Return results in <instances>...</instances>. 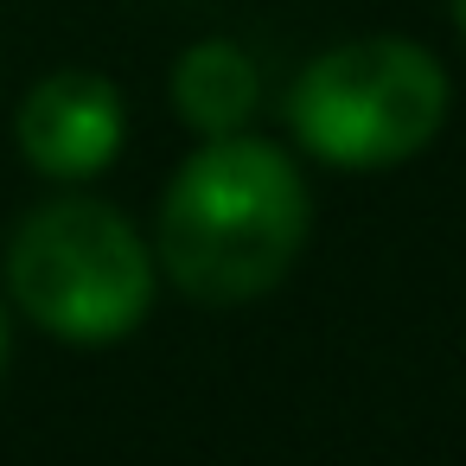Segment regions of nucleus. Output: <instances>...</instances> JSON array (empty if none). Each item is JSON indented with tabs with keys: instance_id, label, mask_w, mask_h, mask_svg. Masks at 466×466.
Instances as JSON below:
<instances>
[{
	"instance_id": "nucleus-2",
	"label": "nucleus",
	"mask_w": 466,
	"mask_h": 466,
	"mask_svg": "<svg viewBox=\"0 0 466 466\" xmlns=\"http://www.w3.org/2000/svg\"><path fill=\"white\" fill-rule=\"evenodd\" d=\"M7 300L65 345H116L154 307V243L90 192L46 198L7 237Z\"/></svg>"
},
{
	"instance_id": "nucleus-6",
	"label": "nucleus",
	"mask_w": 466,
	"mask_h": 466,
	"mask_svg": "<svg viewBox=\"0 0 466 466\" xmlns=\"http://www.w3.org/2000/svg\"><path fill=\"white\" fill-rule=\"evenodd\" d=\"M7 345H14V332H7V300H0V370H7Z\"/></svg>"
},
{
	"instance_id": "nucleus-5",
	"label": "nucleus",
	"mask_w": 466,
	"mask_h": 466,
	"mask_svg": "<svg viewBox=\"0 0 466 466\" xmlns=\"http://www.w3.org/2000/svg\"><path fill=\"white\" fill-rule=\"evenodd\" d=\"M262 103V71L237 39H192L173 65V109L198 141L249 135V116Z\"/></svg>"
},
{
	"instance_id": "nucleus-4",
	"label": "nucleus",
	"mask_w": 466,
	"mask_h": 466,
	"mask_svg": "<svg viewBox=\"0 0 466 466\" xmlns=\"http://www.w3.org/2000/svg\"><path fill=\"white\" fill-rule=\"evenodd\" d=\"M14 141L33 173H46L58 186H84L103 167H116V154L128 141L122 90L103 71H52L20 96Z\"/></svg>"
},
{
	"instance_id": "nucleus-7",
	"label": "nucleus",
	"mask_w": 466,
	"mask_h": 466,
	"mask_svg": "<svg viewBox=\"0 0 466 466\" xmlns=\"http://www.w3.org/2000/svg\"><path fill=\"white\" fill-rule=\"evenodd\" d=\"M453 7V26H460V39H466V0H447Z\"/></svg>"
},
{
	"instance_id": "nucleus-1",
	"label": "nucleus",
	"mask_w": 466,
	"mask_h": 466,
	"mask_svg": "<svg viewBox=\"0 0 466 466\" xmlns=\"http://www.w3.org/2000/svg\"><path fill=\"white\" fill-rule=\"evenodd\" d=\"M313 230V192L288 147L262 135L198 141L167 179L154 218L160 275L205 307H243L300 262Z\"/></svg>"
},
{
	"instance_id": "nucleus-3",
	"label": "nucleus",
	"mask_w": 466,
	"mask_h": 466,
	"mask_svg": "<svg viewBox=\"0 0 466 466\" xmlns=\"http://www.w3.org/2000/svg\"><path fill=\"white\" fill-rule=\"evenodd\" d=\"M447 65L415 39H345L319 52L288 90L294 141L339 173H383L415 160L447 122Z\"/></svg>"
}]
</instances>
